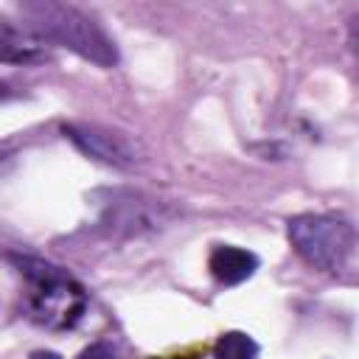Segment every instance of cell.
Returning a JSON list of instances; mask_svg holds the SVG:
<instances>
[{
	"mask_svg": "<svg viewBox=\"0 0 359 359\" xmlns=\"http://www.w3.org/2000/svg\"><path fill=\"white\" fill-rule=\"evenodd\" d=\"M213 359H258V342L244 331H227L216 339Z\"/></svg>",
	"mask_w": 359,
	"mask_h": 359,
	"instance_id": "8",
	"label": "cell"
},
{
	"mask_svg": "<svg viewBox=\"0 0 359 359\" xmlns=\"http://www.w3.org/2000/svg\"><path fill=\"white\" fill-rule=\"evenodd\" d=\"M0 59L3 62H36L42 59V39L25 28H14L8 20H0Z\"/></svg>",
	"mask_w": 359,
	"mask_h": 359,
	"instance_id": "7",
	"label": "cell"
},
{
	"mask_svg": "<svg viewBox=\"0 0 359 359\" xmlns=\"http://www.w3.org/2000/svg\"><path fill=\"white\" fill-rule=\"evenodd\" d=\"M79 359H118V353L112 351V345H107V342H95V345L84 348V351L79 353Z\"/></svg>",
	"mask_w": 359,
	"mask_h": 359,
	"instance_id": "9",
	"label": "cell"
},
{
	"mask_svg": "<svg viewBox=\"0 0 359 359\" xmlns=\"http://www.w3.org/2000/svg\"><path fill=\"white\" fill-rule=\"evenodd\" d=\"M25 280L28 317L50 331L73 328L87 311V294L81 283L62 266L31 255H8Z\"/></svg>",
	"mask_w": 359,
	"mask_h": 359,
	"instance_id": "1",
	"label": "cell"
},
{
	"mask_svg": "<svg viewBox=\"0 0 359 359\" xmlns=\"http://www.w3.org/2000/svg\"><path fill=\"white\" fill-rule=\"evenodd\" d=\"M31 359H62L59 353H53V351H34L31 353Z\"/></svg>",
	"mask_w": 359,
	"mask_h": 359,
	"instance_id": "11",
	"label": "cell"
},
{
	"mask_svg": "<svg viewBox=\"0 0 359 359\" xmlns=\"http://www.w3.org/2000/svg\"><path fill=\"white\" fill-rule=\"evenodd\" d=\"M348 45H351V53H353V62H356V73H359V14H353L348 20Z\"/></svg>",
	"mask_w": 359,
	"mask_h": 359,
	"instance_id": "10",
	"label": "cell"
},
{
	"mask_svg": "<svg viewBox=\"0 0 359 359\" xmlns=\"http://www.w3.org/2000/svg\"><path fill=\"white\" fill-rule=\"evenodd\" d=\"M208 269L210 275L224 283V286H236L244 283L247 278L255 275L258 269V255L244 250V247H233V244H219L213 247L210 258H208Z\"/></svg>",
	"mask_w": 359,
	"mask_h": 359,
	"instance_id": "6",
	"label": "cell"
},
{
	"mask_svg": "<svg viewBox=\"0 0 359 359\" xmlns=\"http://www.w3.org/2000/svg\"><path fill=\"white\" fill-rule=\"evenodd\" d=\"M65 137H70L87 157L115 165V168H129L137 163V149L132 146V140L121 132H112L107 126H95V123H67Z\"/></svg>",
	"mask_w": 359,
	"mask_h": 359,
	"instance_id": "5",
	"label": "cell"
},
{
	"mask_svg": "<svg viewBox=\"0 0 359 359\" xmlns=\"http://www.w3.org/2000/svg\"><path fill=\"white\" fill-rule=\"evenodd\" d=\"M289 241L292 247L317 269L323 272H337L353 244H356V233L348 222L334 219V216H314V213H303L289 219Z\"/></svg>",
	"mask_w": 359,
	"mask_h": 359,
	"instance_id": "3",
	"label": "cell"
},
{
	"mask_svg": "<svg viewBox=\"0 0 359 359\" xmlns=\"http://www.w3.org/2000/svg\"><path fill=\"white\" fill-rule=\"evenodd\" d=\"M20 11L25 20L22 28L31 31L34 36H39L45 42H56L101 67L118 65L115 42L104 34V28L95 20L81 14L79 8L53 3V0H34V3H22Z\"/></svg>",
	"mask_w": 359,
	"mask_h": 359,
	"instance_id": "2",
	"label": "cell"
},
{
	"mask_svg": "<svg viewBox=\"0 0 359 359\" xmlns=\"http://www.w3.org/2000/svg\"><path fill=\"white\" fill-rule=\"evenodd\" d=\"M109 202H104L101 219L98 224H104L109 233H123V236H137L146 230L160 227L171 210L143 194H132V191H112L107 194Z\"/></svg>",
	"mask_w": 359,
	"mask_h": 359,
	"instance_id": "4",
	"label": "cell"
}]
</instances>
